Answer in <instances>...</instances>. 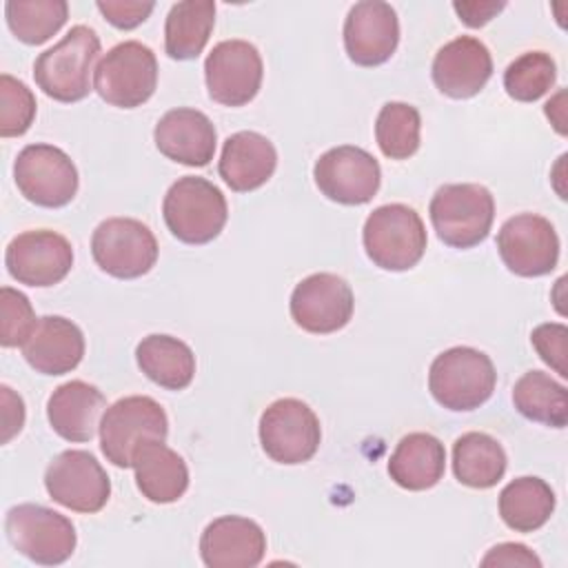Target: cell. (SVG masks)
I'll list each match as a JSON object with an SVG mask.
<instances>
[{
    "mask_svg": "<svg viewBox=\"0 0 568 568\" xmlns=\"http://www.w3.org/2000/svg\"><path fill=\"white\" fill-rule=\"evenodd\" d=\"M100 53V38L87 24H75L67 36L42 51L33 62L36 84L58 102L84 100L91 91V71Z\"/></svg>",
    "mask_w": 568,
    "mask_h": 568,
    "instance_id": "1",
    "label": "cell"
},
{
    "mask_svg": "<svg viewBox=\"0 0 568 568\" xmlns=\"http://www.w3.org/2000/svg\"><path fill=\"white\" fill-rule=\"evenodd\" d=\"M497 373L493 359L473 346H453L439 353L428 371L433 399L448 410H475L493 395Z\"/></svg>",
    "mask_w": 568,
    "mask_h": 568,
    "instance_id": "2",
    "label": "cell"
},
{
    "mask_svg": "<svg viewBox=\"0 0 568 568\" xmlns=\"http://www.w3.org/2000/svg\"><path fill=\"white\" fill-rule=\"evenodd\" d=\"M428 215L446 246L473 248L488 237L495 220V200L484 184H444L435 191Z\"/></svg>",
    "mask_w": 568,
    "mask_h": 568,
    "instance_id": "3",
    "label": "cell"
},
{
    "mask_svg": "<svg viewBox=\"0 0 568 568\" xmlns=\"http://www.w3.org/2000/svg\"><path fill=\"white\" fill-rule=\"evenodd\" d=\"M166 229L184 244H206L215 240L229 217L222 191L197 175L178 178L162 202Z\"/></svg>",
    "mask_w": 568,
    "mask_h": 568,
    "instance_id": "4",
    "label": "cell"
},
{
    "mask_svg": "<svg viewBox=\"0 0 568 568\" xmlns=\"http://www.w3.org/2000/svg\"><path fill=\"white\" fill-rule=\"evenodd\" d=\"M368 260L384 271H408L426 251V226L419 213L406 204L377 206L362 231Z\"/></svg>",
    "mask_w": 568,
    "mask_h": 568,
    "instance_id": "5",
    "label": "cell"
},
{
    "mask_svg": "<svg viewBox=\"0 0 568 568\" xmlns=\"http://www.w3.org/2000/svg\"><path fill=\"white\" fill-rule=\"evenodd\" d=\"M164 408L149 395H129L113 402L100 422V448L118 468H133V457L144 442L166 439Z\"/></svg>",
    "mask_w": 568,
    "mask_h": 568,
    "instance_id": "6",
    "label": "cell"
},
{
    "mask_svg": "<svg viewBox=\"0 0 568 568\" xmlns=\"http://www.w3.org/2000/svg\"><path fill=\"white\" fill-rule=\"evenodd\" d=\"M155 87V53L138 40H124L111 47L95 67L93 89L111 106L135 109L153 95Z\"/></svg>",
    "mask_w": 568,
    "mask_h": 568,
    "instance_id": "7",
    "label": "cell"
},
{
    "mask_svg": "<svg viewBox=\"0 0 568 568\" xmlns=\"http://www.w3.org/2000/svg\"><path fill=\"white\" fill-rule=\"evenodd\" d=\"M9 544L40 566L64 564L75 550V526L69 517L40 504H18L4 517Z\"/></svg>",
    "mask_w": 568,
    "mask_h": 568,
    "instance_id": "8",
    "label": "cell"
},
{
    "mask_svg": "<svg viewBox=\"0 0 568 568\" xmlns=\"http://www.w3.org/2000/svg\"><path fill=\"white\" fill-rule=\"evenodd\" d=\"M91 255L111 277L135 280L155 266L158 240L135 217H109L91 235Z\"/></svg>",
    "mask_w": 568,
    "mask_h": 568,
    "instance_id": "9",
    "label": "cell"
},
{
    "mask_svg": "<svg viewBox=\"0 0 568 568\" xmlns=\"http://www.w3.org/2000/svg\"><path fill=\"white\" fill-rule=\"evenodd\" d=\"M322 442L320 419L308 404L295 397H282L268 404L260 417L262 450L277 464L308 462Z\"/></svg>",
    "mask_w": 568,
    "mask_h": 568,
    "instance_id": "10",
    "label": "cell"
},
{
    "mask_svg": "<svg viewBox=\"0 0 568 568\" xmlns=\"http://www.w3.org/2000/svg\"><path fill=\"white\" fill-rule=\"evenodd\" d=\"M13 178L18 191L44 209L67 206L78 193V169L53 144H27L13 162Z\"/></svg>",
    "mask_w": 568,
    "mask_h": 568,
    "instance_id": "11",
    "label": "cell"
},
{
    "mask_svg": "<svg viewBox=\"0 0 568 568\" xmlns=\"http://www.w3.org/2000/svg\"><path fill=\"white\" fill-rule=\"evenodd\" d=\"M49 497L75 513H98L111 497L106 470L89 450L69 448L55 455L44 470Z\"/></svg>",
    "mask_w": 568,
    "mask_h": 568,
    "instance_id": "12",
    "label": "cell"
},
{
    "mask_svg": "<svg viewBox=\"0 0 568 568\" xmlns=\"http://www.w3.org/2000/svg\"><path fill=\"white\" fill-rule=\"evenodd\" d=\"M264 64L255 44L233 38L217 42L204 60V80L213 102L224 106L248 104L262 87Z\"/></svg>",
    "mask_w": 568,
    "mask_h": 568,
    "instance_id": "13",
    "label": "cell"
},
{
    "mask_svg": "<svg viewBox=\"0 0 568 568\" xmlns=\"http://www.w3.org/2000/svg\"><path fill=\"white\" fill-rule=\"evenodd\" d=\"M497 251L506 268L521 277H539L555 271L559 237L550 220L537 213L508 217L497 233Z\"/></svg>",
    "mask_w": 568,
    "mask_h": 568,
    "instance_id": "14",
    "label": "cell"
},
{
    "mask_svg": "<svg viewBox=\"0 0 568 568\" xmlns=\"http://www.w3.org/2000/svg\"><path fill=\"white\" fill-rule=\"evenodd\" d=\"M9 275L27 286H53L62 282L73 266L71 242L49 229L24 231L16 235L4 251Z\"/></svg>",
    "mask_w": 568,
    "mask_h": 568,
    "instance_id": "15",
    "label": "cell"
},
{
    "mask_svg": "<svg viewBox=\"0 0 568 568\" xmlns=\"http://www.w3.org/2000/svg\"><path fill=\"white\" fill-rule=\"evenodd\" d=\"M313 178L322 195L339 204H366L375 197L382 171L379 162L364 149L342 144L320 155L313 166Z\"/></svg>",
    "mask_w": 568,
    "mask_h": 568,
    "instance_id": "16",
    "label": "cell"
},
{
    "mask_svg": "<svg viewBox=\"0 0 568 568\" xmlns=\"http://www.w3.org/2000/svg\"><path fill=\"white\" fill-rule=\"evenodd\" d=\"M353 291L335 273H313L291 293L293 322L315 335H328L344 328L353 317Z\"/></svg>",
    "mask_w": 568,
    "mask_h": 568,
    "instance_id": "17",
    "label": "cell"
},
{
    "mask_svg": "<svg viewBox=\"0 0 568 568\" xmlns=\"http://www.w3.org/2000/svg\"><path fill=\"white\" fill-rule=\"evenodd\" d=\"M399 20L382 0L355 2L344 20V49L359 67L384 64L397 49Z\"/></svg>",
    "mask_w": 568,
    "mask_h": 568,
    "instance_id": "18",
    "label": "cell"
},
{
    "mask_svg": "<svg viewBox=\"0 0 568 568\" xmlns=\"http://www.w3.org/2000/svg\"><path fill=\"white\" fill-rule=\"evenodd\" d=\"M430 73L444 95L466 100L477 95L490 80L493 58L479 38L459 36L435 53Z\"/></svg>",
    "mask_w": 568,
    "mask_h": 568,
    "instance_id": "19",
    "label": "cell"
},
{
    "mask_svg": "<svg viewBox=\"0 0 568 568\" xmlns=\"http://www.w3.org/2000/svg\"><path fill=\"white\" fill-rule=\"evenodd\" d=\"M266 552V535L248 517L213 519L200 537V557L209 568H255Z\"/></svg>",
    "mask_w": 568,
    "mask_h": 568,
    "instance_id": "20",
    "label": "cell"
},
{
    "mask_svg": "<svg viewBox=\"0 0 568 568\" xmlns=\"http://www.w3.org/2000/svg\"><path fill=\"white\" fill-rule=\"evenodd\" d=\"M162 155L186 166H206L213 160L217 133L206 113L189 106L166 111L153 129Z\"/></svg>",
    "mask_w": 568,
    "mask_h": 568,
    "instance_id": "21",
    "label": "cell"
},
{
    "mask_svg": "<svg viewBox=\"0 0 568 568\" xmlns=\"http://www.w3.org/2000/svg\"><path fill=\"white\" fill-rule=\"evenodd\" d=\"M106 410L104 395L82 379L60 384L47 402L51 428L67 442H91Z\"/></svg>",
    "mask_w": 568,
    "mask_h": 568,
    "instance_id": "22",
    "label": "cell"
},
{
    "mask_svg": "<svg viewBox=\"0 0 568 568\" xmlns=\"http://www.w3.org/2000/svg\"><path fill=\"white\" fill-rule=\"evenodd\" d=\"M22 355L27 364L42 375H64L82 362L84 335L71 320L62 315H44L24 342Z\"/></svg>",
    "mask_w": 568,
    "mask_h": 568,
    "instance_id": "23",
    "label": "cell"
},
{
    "mask_svg": "<svg viewBox=\"0 0 568 568\" xmlns=\"http://www.w3.org/2000/svg\"><path fill=\"white\" fill-rule=\"evenodd\" d=\"M277 166L273 142L257 131H237L224 140L217 162L220 178L237 193L255 191L271 180Z\"/></svg>",
    "mask_w": 568,
    "mask_h": 568,
    "instance_id": "24",
    "label": "cell"
},
{
    "mask_svg": "<svg viewBox=\"0 0 568 568\" xmlns=\"http://www.w3.org/2000/svg\"><path fill=\"white\" fill-rule=\"evenodd\" d=\"M133 468L138 490L153 504H173L189 488L184 459L162 439L144 442L133 457Z\"/></svg>",
    "mask_w": 568,
    "mask_h": 568,
    "instance_id": "25",
    "label": "cell"
},
{
    "mask_svg": "<svg viewBox=\"0 0 568 568\" xmlns=\"http://www.w3.org/2000/svg\"><path fill=\"white\" fill-rule=\"evenodd\" d=\"M446 450L430 433H408L388 459L390 479L406 490H428L444 477Z\"/></svg>",
    "mask_w": 568,
    "mask_h": 568,
    "instance_id": "26",
    "label": "cell"
},
{
    "mask_svg": "<svg viewBox=\"0 0 568 568\" xmlns=\"http://www.w3.org/2000/svg\"><path fill=\"white\" fill-rule=\"evenodd\" d=\"M135 362L153 384L166 390L186 388L195 375V355L191 346L173 335L153 333L142 337L135 346Z\"/></svg>",
    "mask_w": 568,
    "mask_h": 568,
    "instance_id": "27",
    "label": "cell"
},
{
    "mask_svg": "<svg viewBox=\"0 0 568 568\" xmlns=\"http://www.w3.org/2000/svg\"><path fill=\"white\" fill-rule=\"evenodd\" d=\"M215 24L213 0H184L175 2L164 22V51L173 60L197 58Z\"/></svg>",
    "mask_w": 568,
    "mask_h": 568,
    "instance_id": "28",
    "label": "cell"
},
{
    "mask_svg": "<svg viewBox=\"0 0 568 568\" xmlns=\"http://www.w3.org/2000/svg\"><path fill=\"white\" fill-rule=\"evenodd\" d=\"M508 459L501 444L486 433H464L453 444V473L468 488H493L506 473Z\"/></svg>",
    "mask_w": 568,
    "mask_h": 568,
    "instance_id": "29",
    "label": "cell"
},
{
    "mask_svg": "<svg viewBox=\"0 0 568 568\" xmlns=\"http://www.w3.org/2000/svg\"><path fill=\"white\" fill-rule=\"evenodd\" d=\"M555 510V493L539 477H517L499 493L501 521L515 532L539 530Z\"/></svg>",
    "mask_w": 568,
    "mask_h": 568,
    "instance_id": "30",
    "label": "cell"
},
{
    "mask_svg": "<svg viewBox=\"0 0 568 568\" xmlns=\"http://www.w3.org/2000/svg\"><path fill=\"white\" fill-rule=\"evenodd\" d=\"M513 404L530 422L552 428H564L568 424L566 388L544 371H528L515 382Z\"/></svg>",
    "mask_w": 568,
    "mask_h": 568,
    "instance_id": "31",
    "label": "cell"
},
{
    "mask_svg": "<svg viewBox=\"0 0 568 568\" xmlns=\"http://www.w3.org/2000/svg\"><path fill=\"white\" fill-rule=\"evenodd\" d=\"M4 18L20 42L42 44L62 29L69 18V4L64 0H9Z\"/></svg>",
    "mask_w": 568,
    "mask_h": 568,
    "instance_id": "32",
    "label": "cell"
},
{
    "mask_svg": "<svg viewBox=\"0 0 568 568\" xmlns=\"http://www.w3.org/2000/svg\"><path fill=\"white\" fill-rule=\"evenodd\" d=\"M422 118L413 104L386 102L375 120V140L390 160H408L419 149Z\"/></svg>",
    "mask_w": 568,
    "mask_h": 568,
    "instance_id": "33",
    "label": "cell"
},
{
    "mask_svg": "<svg viewBox=\"0 0 568 568\" xmlns=\"http://www.w3.org/2000/svg\"><path fill=\"white\" fill-rule=\"evenodd\" d=\"M557 80V67L546 51H526L504 71V89L517 102H535L546 95Z\"/></svg>",
    "mask_w": 568,
    "mask_h": 568,
    "instance_id": "34",
    "label": "cell"
},
{
    "mask_svg": "<svg viewBox=\"0 0 568 568\" xmlns=\"http://www.w3.org/2000/svg\"><path fill=\"white\" fill-rule=\"evenodd\" d=\"M36 118V98L31 89L9 75H0V135L16 138L29 131Z\"/></svg>",
    "mask_w": 568,
    "mask_h": 568,
    "instance_id": "35",
    "label": "cell"
},
{
    "mask_svg": "<svg viewBox=\"0 0 568 568\" xmlns=\"http://www.w3.org/2000/svg\"><path fill=\"white\" fill-rule=\"evenodd\" d=\"M0 317H2L0 344L4 348L24 346V342L31 337L40 320L36 317L29 297L11 286L0 288Z\"/></svg>",
    "mask_w": 568,
    "mask_h": 568,
    "instance_id": "36",
    "label": "cell"
},
{
    "mask_svg": "<svg viewBox=\"0 0 568 568\" xmlns=\"http://www.w3.org/2000/svg\"><path fill=\"white\" fill-rule=\"evenodd\" d=\"M566 339H568V328L564 324L550 322V324H539L530 333V342L537 348L539 357L561 377L568 375L566 371Z\"/></svg>",
    "mask_w": 568,
    "mask_h": 568,
    "instance_id": "37",
    "label": "cell"
},
{
    "mask_svg": "<svg viewBox=\"0 0 568 568\" xmlns=\"http://www.w3.org/2000/svg\"><path fill=\"white\" fill-rule=\"evenodd\" d=\"M98 11L118 29H135L142 24L151 11L153 2H140V0H98Z\"/></svg>",
    "mask_w": 568,
    "mask_h": 568,
    "instance_id": "38",
    "label": "cell"
},
{
    "mask_svg": "<svg viewBox=\"0 0 568 568\" xmlns=\"http://www.w3.org/2000/svg\"><path fill=\"white\" fill-rule=\"evenodd\" d=\"M481 566H521V568H539L541 561L539 557L524 544H515V541H506L499 544L495 548H490L486 552V557L481 559Z\"/></svg>",
    "mask_w": 568,
    "mask_h": 568,
    "instance_id": "39",
    "label": "cell"
},
{
    "mask_svg": "<svg viewBox=\"0 0 568 568\" xmlns=\"http://www.w3.org/2000/svg\"><path fill=\"white\" fill-rule=\"evenodd\" d=\"M2 395V444H7L13 435L22 430L24 424V404L22 397L16 395L9 386H0Z\"/></svg>",
    "mask_w": 568,
    "mask_h": 568,
    "instance_id": "40",
    "label": "cell"
},
{
    "mask_svg": "<svg viewBox=\"0 0 568 568\" xmlns=\"http://www.w3.org/2000/svg\"><path fill=\"white\" fill-rule=\"evenodd\" d=\"M506 7V2H495V0H486V2H453V9L457 11L459 20L466 27H484L488 20H493L501 9Z\"/></svg>",
    "mask_w": 568,
    "mask_h": 568,
    "instance_id": "41",
    "label": "cell"
},
{
    "mask_svg": "<svg viewBox=\"0 0 568 568\" xmlns=\"http://www.w3.org/2000/svg\"><path fill=\"white\" fill-rule=\"evenodd\" d=\"M564 98H566V93L559 91V93L555 95V100H548V102H546V115L552 120L557 133H561V135H566V126H564V106H561Z\"/></svg>",
    "mask_w": 568,
    "mask_h": 568,
    "instance_id": "42",
    "label": "cell"
}]
</instances>
